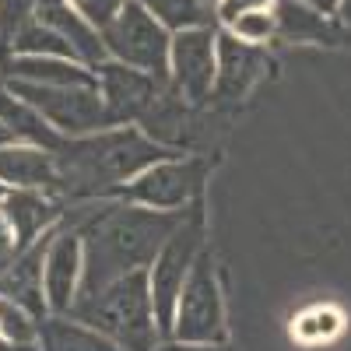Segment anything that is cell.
<instances>
[{
	"mask_svg": "<svg viewBox=\"0 0 351 351\" xmlns=\"http://www.w3.org/2000/svg\"><path fill=\"white\" fill-rule=\"evenodd\" d=\"M186 211H141L123 204H102V208H77L71 225L84 239V278L77 299H92L99 288L112 285L130 271H144L155 263L158 250L172 236Z\"/></svg>",
	"mask_w": 351,
	"mask_h": 351,
	"instance_id": "cell-1",
	"label": "cell"
},
{
	"mask_svg": "<svg viewBox=\"0 0 351 351\" xmlns=\"http://www.w3.org/2000/svg\"><path fill=\"white\" fill-rule=\"evenodd\" d=\"M169 148L137 130H102L95 137L60 141L53 152L56 186L71 200H95L109 190H120L130 176H141L155 162H165Z\"/></svg>",
	"mask_w": 351,
	"mask_h": 351,
	"instance_id": "cell-2",
	"label": "cell"
},
{
	"mask_svg": "<svg viewBox=\"0 0 351 351\" xmlns=\"http://www.w3.org/2000/svg\"><path fill=\"white\" fill-rule=\"evenodd\" d=\"M74 316L127 351L155 348L158 324H155V302H152V278L144 271H130L116 278L112 285L99 288L92 299L74 302Z\"/></svg>",
	"mask_w": 351,
	"mask_h": 351,
	"instance_id": "cell-3",
	"label": "cell"
},
{
	"mask_svg": "<svg viewBox=\"0 0 351 351\" xmlns=\"http://www.w3.org/2000/svg\"><path fill=\"white\" fill-rule=\"evenodd\" d=\"M106 53H112L120 64H130L137 71H148L162 84L169 81V49L172 36L169 28L137 0H127L106 28H102Z\"/></svg>",
	"mask_w": 351,
	"mask_h": 351,
	"instance_id": "cell-4",
	"label": "cell"
},
{
	"mask_svg": "<svg viewBox=\"0 0 351 351\" xmlns=\"http://www.w3.org/2000/svg\"><path fill=\"white\" fill-rule=\"evenodd\" d=\"M8 92L32 106L46 123H53L64 134H84V130H102L112 127L106 102L99 99V88L84 84H39V81H18L11 77Z\"/></svg>",
	"mask_w": 351,
	"mask_h": 351,
	"instance_id": "cell-5",
	"label": "cell"
},
{
	"mask_svg": "<svg viewBox=\"0 0 351 351\" xmlns=\"http://www.w3.org/2000/svg\"><path fill=\"white\" fill-rule=\"evenodd\" d=\"M204 243V215L200 208L186 211L180 228L165 239V246L155 256V271H152V302H155V324L162 334H172V319L176 306H180V291L190 278V267L200 253Z\"/></svg>",
	"mask_w": 351,
	"mask_h": 351,
	"instance_id": "cell-6",
	"label": "cell"
},
{
	"mask_svg": "<svg viewBox=\"0 0 351 351\" xmlns=\"http://www.w3.org/2000/svg\"><path fill=\"white\" fill-rule=\"evenodd\" d=\"M172 334L180 341H193V344H218L225 337V313H221V291L215 278V260L204 250L197 253L190 278L180 291Z\"/></svg>",
	"mask_w": 351,
	"mask_h": 351,
	"instance_id": "cell-7",
	"label": "cell"
},
{
	"mask_svg": "<svg viewBox=\"0 0 351 351\" xmlns=\"http://www.w3.org/2000/svg\"><path fill=\"white\" fill-rule=\"evenodd\" d=\"M215 74H218V32H215V25L180 28V32L172 36V49H169L172 88L190 102H204L211 95Z\"/></svg>",
	"mask_w": 351,
	"mask_h": 351,
	"instance_id": "cell-8",
	"label": "cell"
},
{
	"mask_svg": "<svg viewBox=\"0 0 351 351\" xmlns=\"http://www.w3.org/2000/svg\"><path fill=\"white\" fill-rule=\"evenodd\" d=\"M208 176V162L190 158V162H155L152 169H144L137 176V183L120 186L112 193H120L123 200L148 204V208H183L190 204Z\"/></svg>",
	"mask_w": 351,
	"mask_h": 351,
	"instance_id": "cell-9",
	"label": "cell"
},
{
	"mask_svg": "<svg viewBox=\"0 0 351 351\" xmlns=\"http://www.w3.org/2000/svg\"><path fill=\"white\" fill-rule=\"evenodd\" d=\"M99 88H102V102L109 112V123H127L141 120L148 106L158 99L162 81L152 77L148 71H130V64H99L95 71Z\"/></svg>",
	"mask_w": 351,
	"mask_h": 351,
	"instance_id": "cell-10",
	"label": "cell"
},
{
	"mask_svg": "<svg viewBox=\"0 0 351 351\" xmlns=\"http://www.w3.org/2000/svg\"><path fill=\"white\" fill-rule=\"evenodd\" d=\"M77 274H81V236L71 225L64 232H56L53 243L46 246V302L53 313L74 309Z\"/></svg>",
	"mask_w": 351,
	"mask_h": 351,
	"instance_id": "cell-11",
	"label": "cell"
},
{
	"mask_svg": "<svg viewBox=\"0 0 351 351\" xmlns=\"http://www.w3.org/2000/svg\"><path fill=\"white\" fill-rule=\"evenodd\" d=\"M263 71V53L253 43H243L232 32H218V74L215 92L218 99H243L250 84Z\"/></svg>",
	"mask_w": 351,
	"mask_h": 351,
	"instance_id": "cell-12",
	"label": "cell"
},
{
	"mask_svg": "<svg viewBox=\"0 0 351 351\" xmlns=\"http://www.w3.org/2000/svg\"><path fill=\"white\" fill-rule=\"evenodd\" d=\"M60 204H56L53 197L39 193L36 186H18L14 193L4 197V218L14 232V246L18 250H28L36 243L39 232L53 228V221L60 218Z\"/></svg>",
	"mask_w": 351,
	"mask_h": 351,
	"instance_id": "cell-13",
	"label": "cell"
},
{
	"mask_svg": "<svg viewBox=\"0 0 351 351\" xmlns=\"http://www.w3.org/2000/svg\"><path fill=\"white\" fill-rule=\"evenodd\" d=\"M36 18L49 28H56L74 49L84 64H92L99 67L106 60V43H102V32L92 25V21H84L74 8H71V0H36Z\"/></svg>",
	"mask_w": 351,
	"mask_h": 351,
	"instance_id": "cell-14",
	"label": "cell"
},
{
	"mask_svg": "<svg viewBox=\"0 0 351 351\" xmlns=\"http://www.w3.org/2000/svg\"><path fill=\"white\" fill-rule=\"evenodd\" d=\"M43 243L28 246V250H18L14 263H8L4 271H0V295L25 306L32 316H43L46 302H43Z\"/></svg>",
	"mask_w": 351,
	"mask_h": 351,
	"instance_id": "cell-15",
	"label": "cell"
},
{
	"mask_svg": "<svg viewBox=\"0 0 351 351\" xmlns=\"http://www.w3.org/2000/svg\"><path fill=\"white\" fill-rule=\"evenodd\" d=\"M148 127L152 141L158 144H193L197 137H204V120L193 116L190 106H183V99H172L165 92H158V99L148 106V112L141 116Z\"/></svg>",
	"mask_w": 351,
	"mask_h": 351,
	"instance_id": "cell-16",
	"label": "cell"
},
{
	"mask_svg": "<svg viewBox=\"0 0 351 351\" xmlns=\"http://www.w3.org/2000/svg\"><path fill=\"white\" fill-rule=\"evenodd\" d=\"M0 67H4L8 77H18V81H39V84H84V88H95V84H99L84 67H77L74 60H64V56L11 53L8 60H0Z\"/></svg>",
	"mask_w": 351,
	"mask_h": 351,
	"instance_id": "cell-17",
	"label": "cell"
},
{
	"mask_svg": "<svg viewBox=\"0 0 351 351\" xmlns=\"http://www.w3.org/2000/svg\"><path fill=\"white\" fill-rule=\"evenodd\" d=\"M0 183L53 190L56 186L53 152H46V148H18V144L0 148Z\"/></svg>",
	"mask_w": 351,
	"mask_h": 351,
	"instance_id": "cell-18",
	"label": "cell"
},
{
	"mask_svg": "<svg viewBox=\"0 0 351 351\" xmlns=\"http://www.w3.org/2000/svg\"><path fill=\"white\" fill-rule=\"evenodd\" d=\"M274 18H278V36L288 43H337L334 21L319 8L302 4V0H278Z\"/></svg>",
	"mask_w": 351,
	"mask_h": 351,
	"instance_id": "cell-19",
	"label": "cell"
},
{
	"mask_svg": "<svg viewBox=\"0 0 351 351\" xmlns=\"http://www.w3.org/2000/svg\"><path fill=\"white\" fill-rule=\"evenodd\" d=\"M39 337H43V351H120L106 334L88 330L71 319H43L39 324Z\"/></svg>",
	"mask_w": 351,
	"mask_h": 351,
	"instance_id": "cell-20",
	"label": "cell"
},
{
	"mask_svg": "<svg viewBox=\"0 0 351 351\" xmlns=\"http://www.w3.org/2000/svg\"><path fill=\"white\" fill-rule=\"evenodd\" d=\"M0 120L11 123L18 130V137H28L32 144H39V148L46 152H56L60 148V137H56L53 127H46V120L32 109V106H25L21 99H14L11 92H0Z\"/></svg>",
	"mask_w": 351,
	"mask_h": 351,
	"instance_id": "cell-21",
	"label": "cell"
},
{
	"mask_svg": "<svg viewBox=\"0 0 351 351\" xmlns=\"http://www.w3.org/2000/svg\"><path fill=\"white\" fill-rule=\"evenodd\" d=\"M11 53H28V56H64V60H81L77 49L56 32V28L43 25L39 18H32L11 43ZM8 53V56H11Z\"/></svg>",
	"mask_w": 351,
	"mask_h": 351,
	"instance_id": "cell-22",
	"label": "cell"
},
{
	"mask_svg": "<svg viewBox=\"0 0 351 351\" xmlns=\"http://www.w3.org/2000/svg\"><path fill=\"white\" fill-rule=\"evenodd\" d=\"M137 4H144L165 28H172V32L193 28V25H215L211 8L200 4V0H137Z\"/></svg>",
	"mask_w": 351,
	"mask_h": 351,
	"instance_id": "cell-23",
	"label": "cell"
},
{
	"mask_svg": "<svg viewBox=\"0 0 351 351\" xmlns=\"http://www.w3.org/2000/svg\"><path fill=\"white\" fill-rule=\"evenodd\" d=\"M36 18V0H0V60H8L11 43Z\"/></svg>",
	"mask_w": 351,
	"mask_h": 351,
	"instance_id": "cell-24",
	"label": "cell"
},
{
	"mask_svg": "<svg viewBox=\"0 0 351 351\" xmlns=\"http://www.w3.org/2000/svg\"><path fill=\"white\" fill-rule=\"evenodd\" d=\"M0 334L14 344H32L39 337V324L25 306H18L11 299H0Z\"/></svg>",
	"mask_w": 351,
	"mask_h": 351,
	"instance_id": "cell-25",
	"label": "cell"
},
{
	"mask_svg": "<svg viewBox=\"0 0 351 351\" xmlns=\"http://www.w3.org/2000/svg\"><path fill=\"white\" fill-rule=\"evenodd\" d=\"M228 32L232 36H239L243 43H267L271 36H278V18H274V11L271 8H260V11H246V14H239L236 21L228 25Z\"/></svg>",
	"mask_w": 351,
	"mask_h": 351,
	"instance_id": "cell-26",
	"label": "cell"
},
{
	"mask_svg": "<svg viewBox=\"0 0 351 351\" xmlns=\"http://www.w3.org/2000/svg\"><path fill=\"white\" fill-rule=\"evenodd\" d=\"M123 4H127V0H71V8H74L84 21H92L99 32H102V28H106L116 14H120Z\"/></svg>",
	"mask_w": 351,
	"mask_h": 351,
	"instance_id": "cell-27",
	"label": "cell"
},
{
	"mask_svg": "<svg viewBox=\"0 0 351 351\" xmlns=\"http://www.w3.org/2000/svg\"><path fill=\"white\" fill-rule=\"evenodd\" d=\"M274 0H218V11H215V18L221 21V25H232L239 14H246V11H260V8H271Z\"/></svg>",
	"mask_w": 351,
	"mask_h": 351,
	"instance_id": "cell-28",
	"label": "cell"
},
{
	"mask_svg": "<svg viewBox=\"0 0 351 351\" xmlns=\"http://www.w3.org/2000/svg\"><path fill=\"white\" fill-rule=\"evenodd\" d=\"M152 351H225L215 344H193V341H180V344H169V348H152Z\"/></svg>",
	"mask_w": 351,
	"mask_h": 351,
	"instance_id": "cell-29",
	"label": "cell"
},
{
	"mask_svg": "<svg viewBox=\"0 0 351 351\" xmlns=\"http://www.w3.org/2000/svg\"><path fill=\"white\" fill-rule=\"evenodd\" d=\"M14 141H18V130L0 120V148H8V144H14Z\"/></svg>",
	"mask_w": 351,
	"mask_h": 351,
	"instance_id": "cell-30",
	"label": "cell"
},
{
	"mask_svg": "<svg viewBox=\"0 0 351 351\" xmlns=\"http://www.w3.org/2000/svg\"><path fill=\"white\" fill-rule=\"evenodd\" d=\"M302 4H313V8H319V11H324V14H334V11H337V4H341V0H302Z\"/></svg>",
	"mask_w": 351,
	"mask_h": 351,
	"instance_id": "cell-31",
	"label": "cell"
},
{
	"mask_svg": "<svg viewBox=\"0 0 351 351\" xmlns=\"http://www.w3.org/2000/svg\"><path fill=\"white\" fill-rule=\"evenodd\" d=\"M337 14H341V21L351 28V0H341V4H337Z\"/></svg>",
	"mask_w": 351,
	"mask_h": 351,
	"instance_id": "cell-32",
	"label": "cell"
},
{
	"mask_svg": "<svg viewBox=\"0 0 351 351\" xmlns=\"http://www.w3.org/2000/svg\"><path fill=\"white\" fill-rule=\"evenodd\" d=\"M200 4H208V8H215V4H218V0H200Z\"/></svg>",
	"mask_w": 351,
	"mask_h": 351,
	"instance_id": "cell-33",
	"label": "cell"
},
{
	"mask_svg": "<svg viewBox=\"0 0 351 351\" xmlns=\"http://www.w3.org/2000/svg\"><path fill=\"white\" fill-rule=\"evenodd\" d=\"M4 197H8V193H4V186H0V200H4Z\"/></svg>",
	"mask_w": 351,
	"mask_h": 351,
	"instance_id": "cell-34",
	"label": "cell"
},
{
	"mask_svg": "<svg viewBox=\"0 0 351 351\" xmlns=\"http://www.w3.org/2000/svg\"><path fill=\"white\" fill-rule=\"evenodd\" d=\"M0 92H4V81H0Z\"/></svg>",
	"mask_w": 351,
	"mask_h": 351,
	"instance_id": "cell-35",
	"label": "cell"
}]
</instances>
